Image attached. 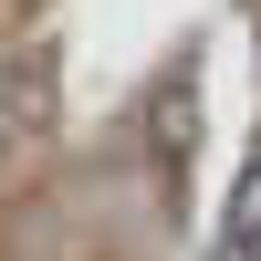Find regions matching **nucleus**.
Here are the masks:
<instances>
[{
  "instance_id": "2",
  "label": "nucleus",
  "mask_w": 261,
  "mask_h": 261,
  "mask_svg": "<svg viewBox=\"0 0 261 261\" xmlns=\"http://www.w3.org/2000/svg\"><path fill=\"white\" fill-rule=\"evenodd\" d=\"M220 261H261V146H251L241 188H230V209H220Z\"/></svg>"
},
{
  "instance_id": "3",
  "label": "nucleus",
  "mask_w": 261,
  "mask_h": 261,
  "mask_svg": "<svg viewBox=\"0 0 261 261\" xmlns=\"http://www.w3.org/2000/svg\"><path fill=\"white\" fill-rule=\"evenodd\" d=\"M188 157H199V84H167V136H157V167H167V188H188Z\"/></svg>"
},
{
  "instance_id": "1",
  "label": "nucleus",
  "mask_w": 261,
  "mask_h": 261,
  "mask_svg": "<svg viewBox=\"0 0 261 261\" xmlns=\"http://www.w3.org/2000/svg\"><path fill=\"white\" fill-rule=\"evenodd\" d=\"M63 63H53V42H21V53H0V157H32L42 136L63 125Z\"/></svg>"
}]
</instances>
